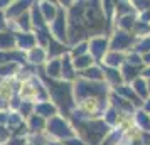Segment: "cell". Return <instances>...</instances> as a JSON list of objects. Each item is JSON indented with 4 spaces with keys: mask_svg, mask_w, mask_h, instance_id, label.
<instances>
[{
    "mask_svg": "<svg viewBox=\"0 0 150 145\" xmlns=\"http://www.w3.org/2000/svg\"><path fill=\"white\" fill-rule=\"evenodd\" d=\"M49 90H51L52 98L61 106V110L64 113H68V110L73 106V101H71V86L69 84H64V83L49 81Z\"/></svg>",
    "mask_w": 150,
    "mask_h": 145,
    "instance_id": "obj_1",
    "label": "cell"
},
{
    "mask_svg": "<svg viewBox=\"0 0 150 145\" xmlns=\"http://www.w3.org/2000/svg\"><path fill=\"white\" fill-rule=\"evenodd\" d=\"M79 127L91 145H98L101 142L103 135L108 132V127L105 122H88V123H79Z\"/></svg>",
    "mask_w": 150,
    "mask_h": 145,
    "instance_id": "obj_2",
    "label": "cell"
},
{
    "mask_svg": "<svg viewBox=\"0 0 150 145\" xmlns=\"http://www.w3.org/2000/svg\"><path fill=\"white\" fill-rule=\"evenodd\" d=\"M105 93V88L103 84H98V83H88V81H79L76 84V95L79 98H84V96H96V95H103Z\"/></svg>",
    "mask_w": 150,
    "mask_h": 145,
    "instance_id": "obj_3",
    "label": "cell"
},
{
    "mask_svg": "<svg viewBox=\"0 0 150 145\" xmlns=\"http://www.w3.org/2000/svg\"><path fill=\"white\" fill-rule=\"evenodd\" d=\"M49 132L54 133V135H57V137H61V138L71 137V135H73L71 128L64 123V120H61V118H52V120L49 122Z\"/></svg>",
    "mask_w": 150,
    "mask_h": 145,
    "instance_id": "obj_4",
    "label": "cell"
},
{
    "mask_svg": "<svg viewBox=\"0 0 150 145\" xmlns=\"http://www.w3.org/2000/svg\"><path fill=\"white\" fill-rule=\"evenodd\" d=\"M132 35H128L127 32H118V34L115 35V39H113V42H111V49L113 51H122V49L128 47L130 44H132Z\"/></svg>",
    "mask_w": 150,
    "mask_h": 145,
    "instance_id": "obj_5",
    "label": "cell"
},
{
    "mask_svg": "<svg viewBox=\"0 0 150 145\" xmlns=\"http://www.w3.org/2000/svg\"><path fill=\"white\" fill-rule=\"evenodd\" d=\"M64 25H66L64 14H62V12H57V17H56L52 29H54V34L57 35V39H61V41H64V39H66V30H64Z\"/></svg>",
    "mask_w": 150,
    "mask_h": 145,
    "instance_id": "obj_6",
    "label": "cell"
},
{
    "mask_svg": "<svg viewBox=\"0 0 150 145\" xmlns=\"http://www.w3.org/2000/svg\"><path fill=\"white\" fill-rule=\"evenodd\" d=\"M91 52L95 54V57H101L103 52H105V49H106V41L105 39H95V41H91Z\"/></svg>",
    "mask_w": 150,
    "mask_h": 145,
    "instance_id": "obj_7",
    "label": "cell"
},
{
    "mask_svg": "<svg viewBox=\"0 0 150 145\" xmlns=\"http://www.w3.org/2000/svg\"><path fill=\"white\" fill-rule=\"evenodd\" d=\"M41 8H42V12H44V19H46V21H52L56 17V7L52 4L46 2V4H42Z\"/></svg>",
    "mask_w": 150,
    "mask_h": 145,
    "instance_id": "obj_8",
    "label": "cell"
},
{
    "mask_svg": "<svg viewBox=\"0 0 150 145\" xmlns=\"http://www.w3.org/2000/svg\"><path fill=\"white\" fill-rule=\"evenodd\" d=\"M35 110H37V113L42 115V117H51V115H54L56 108L51 103H42V105H39Z\"/></svg>",
    "mask_w": 150,
    "mask_h": 145,
    "instance_id": "obj_9",
    "label": "cell"
},
{
    "mask_svg": "<svg viewBox=\"0 0 150 145\" xmlns=\"http://www.w3.org/2000/svg\"><path fill=\"white\" fill-rule=\"evenodd\" d=\"M12 44H14V37L10 34H0V47L2 49L12 47Z\"/></svg>",
    "mask_w": 150,
    "mask_h": 145,
    "instance_id": "obj_10",
    "label": "cell"
},
{
    "mask_svg": "<svg viewBox=\"0 0 150 145\" xmlns=\"http://www.w3.org/2000/svg\"><path fill=\"white\" fill-rule=\"evenodd\" d=\"M62 76H66L68 79L74 76V73H73V66H71V62H69V57H64V62H62Z\"/></svg>",
    "mask_w": 150,
    "mask_h": 145,
    "instance_id": "obj_11",
    "label": "cell"
},
{
    "mask_svg": "<svg viewBox=\"0 0 150 145\" xmlns=\"http://www.w3.org/2000/svg\"><path fill=\"white\" fill-rule=\"evenodd\" d=\"M116 90L120 91L122 95H125L127 98H130V100H132V101H133L135 105H140V101H138V98L135 96V93H133L132 90H128V88H125V86H120V88H116Z\"/></svg>",
    "mask_w": 150,
    "mask_h": 145,
    "instance_id": "obj_12",
    "label": "cell"
},
{
    "mask_svg": "<svg viewBox=\"0 0 150 145\" xmlns=\"http://www.w3.org/2000/svg\"><path fill=\"white\" fill-rule=\"evenodd\" d=\"M19 44L22 47H32L34 46V37L29 34H24V35H19Z\"/></svg>",
    "mask_w": 150,
    "mask_h": 145,
    "instance_id": "obj_13",
    "label": "cell"
},
{
    "mask_svg": "<svg viewBox=\"0 0 150 145\" xmlns=\"http://www.w3.org/2000/svg\"><path fill=\"white\" fill-rule=\"evenodd\" d=\"M62 52H64V47H62L61 44H57L54 41L49 42V54L51 56H57V54H62Z\"/></svg>",
    "mask_w": 150,
    "mask_h": 145,
    "instance_id": "obj_14",
    "label": "cell"
},
{
    "mask_svg": "<svg viewBox=\"0 0 150 145\" xmlns=\"http://www.w3.org/2000/svg\"><path fill=\"white\" fill-rule=\"evenodd\" d=\"M32 19H34V24L37 25L39 29L44 27V21H42V15H41V10L37 8V5H34V12H32Z\"/></svg>",
    "mask_w": 150,
    "mask_h": 145,
    "instance_id": "obj_15",
    "label": "cell"
},
{
    "mask_svg": "<svg viewBox=\"0 0 150 145\" xmlns=\"http://www.w3.org/2000/svg\"><path fill=\"white\" fill-rule=\"evenodd\" d=\"M83 74L86 78H89V79H100V78H101V71L98 68H89V69H86Z\"/></svg>",
    "mask_w": 150,
    "mask_h": 145,
    "instance_id": "obj_16",
    "label": "cell"
},
{
    "mask_svg": "<svg viewBox=\"0 0 150 145\" xmlns=\"http://www.w3.org/2000/svg\"><path fill=\"white\" fill-rule=\"evenodd\" d=\"M59 69H61V64H59V61H51V64L47 66V73L51 74V76H59Z\"/></svg>",
    "mask_w": 150,
    "mask_h": 145,
    "instance_id": "obj_17",
    "label": "cell"
},
{
    "mask_svg": "<svg viewBox=\"0 0 150 145\" xmlns=\"http://www.w3.org/2000/svg\"><path fill=\"white\" fill-rule=\"evenodd\" d=\"M135 90H137V93H138V95H140V96H147V86H145V81H143V79H137L135 81Z\"/></svg>",
    "mask_w": 150,
    "mask_h": 145,
    "instance_id": "obj_18",
    "label": "cell"
},
{
    "mask_svg": "<svg viewBox=\"0 0 150 145\" xmlns=\"http://www.w3.org/2000/svg\"><path fill=\"white\" fill-rule=\"evenodd\" d=\"M76 68H86V66H89L91 64V57L89 56H79V57H76Z\"/></svg>",
    "mask_w": 150,
    "mask_h": 145,
    "instance_id": "obj_19",
    "label": "cell"
},
{
    "mask_svg": "<svg viewBox=\"0 0 150 145\" xmlns=\"http://www.w3.org/2000/svg\"><path fill=\"white\" fill-rule=\"evenodd\" d=\"M29 5V2H19V4H15L14 7L8 10V15H17L19 12H22V10H25V7Z\"/></svg>",
    "mask_w": 150,
    "mask_h": 145,
    "instance_id": "obj_20",
    "label": "cell"
},
{
    "mask_svg": "<svg viewBox=\"0 0 150 145\" xmlns=\"http://www.w3.org/2000/svg\"><path fill=\"white\" fill-rule=\"evenodd\" d=\"M122 61H123V57L120 54H116V52H113V54H110L106 57V62H108L110 66H118Z\"/></svg>",
    "mask_w": 150,
    "mask_h": 145,
    "instance_id": "obj_21",
    "label": "cell"
},
{
    "mask_svg": "<svg viewBox=\"0 0 150 145\" xmlns=\"http://www.w3.org/2000/svg\"><path fill=\"white\" fill-rule=\"evenodd\" d=\"M42 127H44V120L41 117H32V120H30V128L32 130H41Z\"/></svg>",
    "mask_w": 150,
    "mask_h": 145,
    "instance_id": "obj_22",
    "label": "cell"
},
{
    "mask_svg": "<svg viewBox=\"0 0 150 145\" xmlns=\"http://www.w3.org/2000/svg\"><path fill=\"white\" fill-rule=\"evenodd\" d=\"M44 59V51L42 49H34L32 54H30V61L32 62H41Z\"/></svg>",
    "mask_w": 150,
    "mask_h": 145,
    "instance_id": "obj_23",
    "label": "cell"
},
{
    "mask_svg": "<svg viewBox=\"0 0 150 145\" xmlns=\"http://www.w3.org/2000/svg\"><path fill=\"white\" fill-rule=\"evenodd\" d=\"M150 30V27L145 24V22H138V24H135V32L137 34H147Z\"/></svg>",
    "mask_w": 150,
    "mask_h": 145,
    "instance_id": "obj_24",
    "label": "cell"
},
{
    "mask_svg": "<svg viewBox=\"0 0 150 145\" xmlns=\"http://www.w3.org/2000/svg\"><path fill=\"white\" fill-rule=\"evenodd\" d=\"M113 101H115V105H116V106H120V108H123V110H132V105L125 103V100H122V98L113 96Z\"/></svg>",
    "mask_w": 150,
    "mask_h": 145,
    "instance_id": "obj_25",
    "label": "cell"
},
{
    "mask_svg": "<svg viewBox=\"0 0 150 145\" xmlns=\"http://www.w3.org/2000/svg\"><path fill=\"white\" fill-rule=\"evenodd\" d=\"M123 74H125V79H132V78L137 76V69L135 68H130V66H125Z\"/></svg>",
    "mask_w": 150,
    "mask_h": 145,
    "instance_id": "obj_26",
    "label": "cell"
},
{
    "mask_svg": "<svg viewBox=\"0 0 150 145\" xmlns=\"http://www.w3.org/2000/svg\"><path fill=\"white\" fill-rule=\"evenodd\" d=\"M120 24H122V27L130 29L132 25H133V17H130V15H125L122 21H120Z\"/></svg>",
    "mask_w": 150,
    "mask_h": 145,
    "instance_id": "obj_27",
    "label": "cell"
},
{
    "mask_svg": "<svg viewBox=\"0 0 150 145\" xmlns=\"http://www.w3.org/2000/svg\"><path fill=\"white\" fill-rule=\"evenodd\" d=\"M138 122H140L142 127H145V130H150V120L143 113H138Z\"/></svg>",
    "mask_w": 150,
    "mask_h": 145,
    "instance_id": "obj_28",
    "label": "cell"
},
{
    "mask_svg": "<svg viewBox=\"0 0 150 145\" xmlns=\"http://www.w3.org/2000/svg\"><path fill=\"white\" fill-rule=\"evenodd\" d=\"M106 76H108V79H110V81H113V83H118V81H120L118 73L113 71V69H106Z\"/></svg>",
    "mask_w": 150,
    "mask_h": 145,
    "instance_id": "obj_29",
    "label": "cell"
},
{
    "mask_svg": "<svg viewBox=\"0 0 150 145\" xmlns=\"http://www.w3.org/2000/svg\"><path fill=\"white\" fill-rule=\"evenodd\" d=\"M86 49H88V46H86V44H79V46L74 49V56H76V57H79V56H81Z\"/></svg>",
    "mask_w": 150,
    "mask_h": 145,
    "instance_id": "obj_30",
    "label": "cell"
},
{
    "mask_svg": "<svg viewBox=\"0 0 150 145\" xmlns=\"http://www.w3.org/2000/svg\"><path fill=\"white\" fill-rule=\"evenodd\" d=\"M116 10L120 14H125V12H130V7H128V4H116Z\"/></svg>",
    "mask_w": 150,
    "mask_h": 145,
    "instance_id": "obj_31",
    "label": "cell"
},
{
    "mask_svg": "<svg viewBox=\"0 0 150 145\" xmlns=\"http://www.w3.org/2000/svg\"><path fill=\"white\" fill-rule=\"evenodd\" d=\"M138 51H150V39H145V41L138 46Z\"/></svg>",
    "mask_w": 150,
    "mask_h": 145,
    "instance_id": "obj_32",
    "label": "cell"
},
{
    "mask_svg": "<svg viewBox=\"0 0 150 145\" xmlns=\"http://www.w3.org/2000/svg\"><path fill=\"white\" fill-rule=\"evenodd\" d=\"M19 24H21V27L29 29V17H27V15H22L21 21H19Z\"/></svg>",
    "mask_w": 150,
    "mask_h": 145,
    "instance_id": "obj_33",
    "label": "cell"
},
{
    "mask_svg": "<svg viewBox=\"0 0 150 145\" xmlns=\"http://www.w3.org/2000/svg\"><path fill=\"white\" fill-rule=\"evenodd\" d=\"M140 62H142V59H140L137 54L130 56V64H140Z\"/></svg>",
    "mask_w": 150,
    "mask_h": 145,
    "instance_id": "obj_34",
    "label": "cell"
},
{
    "mask_svg": "<svg viewBox=\"0 0 150 145\" xmlns=\"http://www.w3.org/2000/svg\"><path fill=\"white\" fill-rule=\"evenodd\" d=\"M30 108H32V106H30L29 103H24V105L21 106V110H22V113H24V115H29V111H30Z\"/></svg>",
    "mask_w": 150,
    "mask_h": 145,
    "instance_id": "obj_35",
    "label": "cell"
},
{
    "mask_svg": "<svg viewBox=\"0 0 150 145\" xmlns=\"http://www.w3.org/2000/svg\"><path fill=\"white\" fill-rule=\"evenodd\" d=\"M135 5H138L140 8H149L150 7V2H135Z\"/></svg>",
    "mask_w": 150,
    "mask_h": 145,
    "instance_id": "obj_36",
    "label": "cell"
},
{
    "mask_svg": "<svg viewBox=\"0 0 150 145\" xmlns=\"http://www.w3.org/2000/svg\"><path fill=\"white\" fill-rule=\"evenodd\" d=\"M118 137H120V133H115L113 137H110V138H108V142H106L105 145H111V144H115V140H116Z\"/></svg>",
    "mask_w": 150,
    "mask_h": 145,
    "instance_id": "obj_37",
    "label": "cell"
},
{
    "mask_svg": "<svg viewBox=\"0 0 150 145\" xmlns=\"http://www.w3.org/2000/svg\"><path fill=\"white\" fill-rule=\"evenodd\" d=\"M12 69H14V66H5V68L0 69V74H7V73H10Z\"/></svg>",
    "mask_w": 150,
    "mask_h": 145,
    "instance_id": "obj_38",
    "label": "cell"
},
{
    "mask_svg": "<svg viewBox=\"0 0 150 145\" xmlns=\"http://www.w3.org/2000/svg\"><path fill=\"white\" fill-rule=\"evenodd\" d=\"M8 123H10V127H12V125H17L19 123V117H15V115L14 117H10L8 118Z\"/></svg>",
    "mask_w": 150,
    "mask_h": 145,
    "instance_id": "obj_39",
    "label": "cell"
},
{
    "mask_svg": "<svg viewBox=\"0 0 150 145\" xmlns=\"http://www.w3.org/2000/svg\"><path fill=\"white\" fill-rule=\"evenodd\" d=\"M115 115H116V113H115V111H113V110H110L108 111V122H115Z\"/></svg>",
    "mask_w": 150,
    "mask_h": 145,
    "instance_id": "obj_40",
    "label": "cell"
},
{
    "mask_svg": "<svg viewBox=\"0 0 150 145\" xmlns=\"http://www.w3.org/2000/svg\"><path fill=\"white\" fill-rule=\"evenodd\" d=\"M8 145H24V140H21V138H15V140H12V142H8Z\"/></svg>",
    "mask_w": 150,
    "mask_h": 145,
    "instance_id": "obj_41",
    "label": "cell"
},
{
    "mask_svg": "<svg viewBox=\"0 0 150 145\" xmlns=\"http://www.w3.org/2000/svg\"><path fill=\"white\" fill-rule=\"evenodd\" d=\"M66 145H83V142L81 140H68Z\"/></svg>",
    "mask_w": 150,
    "mask_h": 145,
    "instance_id": "obj_42",
    "label": "cell"
},
{
    "mask_svg": "<svg viewBox=\"0 0 150 145\" xmlns=\"http://www.w3.org/2000/svg\"><path fill=\"white\" fill-rule=\"evenodd\" d=\"M5 137H7V132L4 130V127H0V142L5 140Z\"/></svg>",
    "mask_w": 150,
    "mask_h": 145,
    "instance_id": "obj_43",
    "label": "cell"
},
{
    "mask_svg": "<svg viewBox=\"0 0 150 145\" xmlns=\"http://www.w3.org/2000/svg\"><path fill=\"white\" fill-rule=\"evenodd\" d=\"M143 61H145V62H149V64H150V52H149V54H145V56H143Z\"/></svg>",
    "mask_w": 150,
    "mask_h": 145,
    "instance_id": "obj_44",
    "label": "cell"
},
{
    "mask_svg": "<svg viewBox=\"0 0 150 145\" xmlns=\"http://www.w3.org/2000/svg\"><path fill=\"white\" fill-rule=\"evenodd\" d=\"M2 21H4V17L0 15V29H4V22H2Z\"/></svg>",
    "mask_w": 150,
    "mask_h": 145,
    "instance_id": "obj_45",
    "label": "cell"
},
{
    "mask_svg": "<svg viewBox=\"0 0 150 145\" xmlns=\"http://www.w3.org/2000/svg\"><path fill=\"white\" fill-rule=\"evenodd\" d=\"M145 110H150V100H149V103L145 105Z\"/></svg>",
    "mask_w": 150,
    "mask_h": 145,
    "instance_id": "obj_46",
    "label": "cell"
},
{
    "mask_svg": "<svg viewBox=\"0 0 150 145\" xmlns=\"http://www.w3.org/2000/svg\"><path fill=\"white\" fill-rule=\"evenodd\" d=\"M35 145H44V144H42V140H35Z\"/></svg>",
    "mask_w": 150,
    "mask_h": 145,
    "instance_id": "obj_47",
    "label": "cell"
},
{
    "mask_svg": "<svg viewBox=\"0 0 150 145\" xmlns=\"http://www.w3.org/2000/svg\"><path fill=\"white\" fill-rule=\"evenodd\" d=\"M2 5H7V2H0V7H2Z\"/></svg>",
    "mask_w": 150,
    "mask_h": 145,
    "instance_id": "obj_48",
    "label": "cell"
},
{
    "mask_svg": "<svg viewBox=\"0 0 150 145\" xmlns=\"http://www.w3.org/2000/svg\"><path fill=\"white\" fill-rule=\"evenodd\" d=\"M145 74H147V76H150V69H149V71H147V73H145Z\"/></svg>",
    "mask_w": 150,
    "mask_h": 145,
    "instance_id": "obj_49",
    "label": "cell"
}]
</instances>
